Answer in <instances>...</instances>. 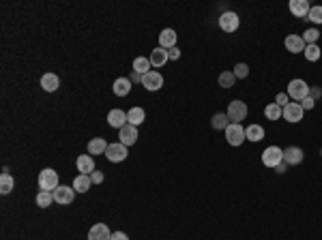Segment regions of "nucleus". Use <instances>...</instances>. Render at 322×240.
Listing matches in <instances>:
<instances>
[{
	"label": "nucleus",
	"mask_w": 322,
	"mask_h": 240,
	"mask_svg": "<svg viewBox=\"0 0 322 240\" xmlns=\"http://www.w3.org/2000/svg\"><path fill=\"white\" fill-rule=\"evenodd\" d=\"M286 170H288V163H283V161H281V163H279V165L275 167V172H277V174H283V172H286Z\"/></svg>",
	"instance_id": "obj_43"
},
{
	"label": "nucleus",
	"mask_w": 322,
	"mask_h": 240,
	"mask_svg": "<svg viewBox=\"0 0 322 240\" xmlns=\"http://www.w3.org/2000/svg\"><path fill=\"white\" fill-rule=\"evenodd\" d=\"M90 185H93V180H90V176H86V174H80V176H75V180H73L75 193H86L90 189Z\"/></svg>",
	"instance_id": "obj_26"
},
{
	"label": "nucleus",
	"mask_w": 322,
	"mask_h": 240,
	"mask_svg": "<svg viewBox=\"0 0 322 240\" xmlns=\"http://www.w3.org/2000/svg\"><path fill=\"white\" fill-rule=\"evenodd\" d=\"M309 96H312L314 101H318L322 96V88L320 86H309Z\"/></svg>",
	"instance_id": "obj_37"
},
{
	"label": "nucleus",
	"mask_w": 322,
	"mask_h": 240,
	"mask_svg": "<svg viewBox=\"0 0 322 240\" xmlns=\"http://www.w3.org/2000/svg\"><path fill=\"white\" fill-rule=\"evenodd\" d=\"M288 9H290V13H292L294 17H307L312 6H309L307 0H290Z\"/></svg>",
	"instance_id": "obj_16"
},
{
	"label": "nucleus",
	"mask_w": 322,
	"mask_h": 240,
	"mask_svg": "<svg viewBox=\"0 0 322 240\" xmlns=\"http://www.w3.org/2000/svg\"><path fill=\"white\" fill-rule=\"evenodd\" d=\"M39 189L41 191H50V193H54L58 187V174L54 170H50V167H45V170L39 172Z\"/></svg>",
	"instance_id": "obj_1"
},
{
	"label": "nucleus",
	"mask_w": 322,
	"mask_h": 240,
	"mask_svg": "<svg viewBox=\"0 0 322 240\" xmlns=\"http://www.w3.org/2000/svg\"><path fill=\"white\" fill-rule=\"evenodd\" d=\"M75 165H77V172L86 174V176H90V174L95 172V159L90 157V154H80L75 161Z\"/></svg>",
	"instance_id": "obj_17"
},
{
	"label": "nucleus",
	"mask_w": 322,
	"mask_h": 240,
	"mask_svg": "<svg viewBox=\"0 0 322 240\" xmlns=\"http://www.w3.org/2000/svg\"><path fill=\"white\" fill-rule=\"evenodd\" d=\"M163 64H167V49H163V48H155V49L151 51V67L159 69V67H163Z\"/></svg>",
	"instance_id": "obj_19"
},
{
	"label": "nucleus",
	"mask_w": 322,
	"mask_h": 240,
	"mask_svg": "<svg viewBox=\"0 0 322 240\" xmlns=\"http://www.w3.org/2000/svg\"><path fill=\"white\" fill-rule=\"evenodd\" d=\"M176 45V32H174L172 28H165V30H161L159 32V48H163V49H170Z\"/></svg>",
	"instance_id": "obj_18"
},
{
	"label": "nucleus",
	"mask_w": 322,
	"mask_h": 240,
	"mask_svg": "<svg viewBox=\"0 0 322 240\" xmlns=\"http://www.w3.org/2000/svg\"><path fill=\"white\" fill-rule=\"evenodd\" d=\"M107 125L109 127H114V129H120L129 125V120H127V112H122V109H112V112L107 114Z\"/></svg>",
	"instance_id": "obj_15"
},
{
	"label": "nucleus",
	"mask_w": 322,
	"mask_h": 240,
	"mask_svg": "<svg viewBox=\"0 0 322 240\" xmlns=\"http://www.w3.org/2000/svg\"><path fill=\"white\" fill-rule=\"evenodd\" d=\"M232 73H234L236 80H245V77L249 75V67L245 62H236V67H234V71H232Z\"/></svg>",
	"instance_id": "obj_34"
},
{
	"label": "nucleus",
	"mask_w": 322,
	"mask_h": 240,
	"mask_svg": "<svg viewBox=\"0 0 322 240\" xmlns=\"http://www.w3.org/2000/svg\"><path fill=\"white\" fill-rule=\"evenodd\" d=\"M142 86L151 93H157V90L163 86V75L159 71H148L146 75H142Z\"/></svg>",
	"instance_id": "obj_7"
},
{
	"label": "nucleus",
	"mask_w": 322,
	"mask_h": 240,
	"mask_svg": "<svg viewBox=\"0 0 322 240\" xmlns=\"http://www.w3.org/2000/svg\"><path fill=\"white\" fill-rule=\"evenodd\" d=\"M228 118H230V122H234V125H241V120H245L247 118V105H245L243 101H238V99H234L232 103H228Z\"/></svg>",
	"instance_id": "obj_4"
},
{
	"label": "nucleus",
	"mask_w": 322,
	"mask_h": 240,
	"mask_svg": "<svg viewBox=\"0 0 322 240\" xmlns=\"http://www.w3.org/2000/svg\"><path fill=\"white\" fill-rule=\"evenodd\" d=\"M107 150V142L103 138H93L88 142V154L90 157H95V154H106Z\"/></svg>",
	"instance_id": "obj_21"
},
{
	"label": "nucleus",
	"mask_w": 322,
	"mask_h": 240,
	"mask_svg": "<svg viewBox=\"0 0 322 240\" xmlns=\"http://www.w3.org/2000/svg\"><path fill=\"white\" fill-rule=\"evenodd\" d=\"M109 238H112V232H109L106 223H95L88 230V240H109Z\"/></svg>",
	"instance_id": "obj_14"
},
{
	"label": "nucleus",
	"mask_w": 322,
	"mask_h": 240,
	"mask_svg": "<svg viewBox=\"0 0 322 240\" xmlns=\"http://www.w3.org/2000/svg\"><path fill=\"white\" fill-rule=\"evenodd\" d=\"M283 161V150L279 146H268V148H264V152H262V163L268 167V170H275L277 165H279Z\"/></svg>",
	"instance_id": "obj_3"
},
{
	"label": "nucleus",
	"mask_w": 322,
	"mask_h": 240,
	"mask_svg": "<svg viewBox=\"0 0 322 240\" xmlns=\"http://www.w3.org/2000/svg\"><path fill=\"white\" fill-rule=\"evenodd\" d=\"M283 114V107H279L277 103H268L267 107H264V116H267L268 120H279Z\"/></svg>",
	"instance_id": "obj_30"
},
{
	"label": "nucleus",
	"mask_w": 322,
	"mask_h": 240,
	"mask_svg": "<svg viewBox=\"0 0 322 240\" xmlns=\"http://www.w3.org/2000/svg\"><path fill=\"white\" fill-rule=\"evenodd\" d=\"M303 114H305V109L301 107V103H288L286 107H283V114L281 118H286L288 122H301L303 120Z\"/></svg>",
	"instance_id": "obj_10"
},
{
	"label": "nucleus",
	"mask_w": 322,
	"mask_h": 240,
	"mask_svg": "<svg viewBox=\"0 0 322 240\" xmlns=\"http://www.w3.org/2000/svg\"><path fill=\"white\" fill-rule=\"evenodd\" d=\"M217 84L221 88H232L236 84V77H234V73H232V71H223V73H219Z\"/></svg>",
	"instance_id": "obj_29"
},
{
	"label": "nucleus",
	"mask_w": 322,
	"mask_h": 240,
	"mask_svg": "<svg viewBox=\"0 0 322 240\" xmlns=\"http://www.w3.org/2000/svg\"><path fill=\"white\" fill-rule=\"evenodd\" d=\"M127 120H129V125L138 127V125H142V122L146 120V112L142 107H131L127 112Z\"/></svg>",
	"instance_id": "obj_24"
},
{
	"label": "nucleus",
	"mask_w": 322,
	"mask_h": 240,
	"mask_svg": "<svg viewBox=\"0 0 322 240\" xmlns=\"http://www.w3.org/2000/svg\"><path fill=\"white\" fill-rule=\"evenodd\" d=\"M228 125H230L228 114H213V118H211V127L213 129H217V131H225Z\"/></svg>",
	"instance_id": "obj_28"
},
{
	"label": "nucleus",
	"mask_w": 322,
	"mask_h": 240,
	"mask_svg": "<svg viewBox=\"0 0 322 240\" xmlns=\"http://www.w3.org/2000/svg\"><path fill=\"white\" fill-rule=\"evenodd\" d=\"M35 202H37L39 208H48V206H52V202H54V193H50V191H39Z\"/></svg>",
	"instance_id": "obj_31"
},
{
	"label": "nucleus",
	"mask_w": 322,
	"mask_h": 240,
	"mask_svg": "<svg viewBox=\"0 0 322 240\" xmlns=\"http://www.w3.org/2000/svg\"><path fill=\"white\" fill-rule=\"evenodd\" d=\"M314 105H316V101L312 99V96H307L305 101H301V107L303 109H314Z\"/></svg>",
	"instance_id": "obj_40"
},
{
	"label": "nucleus",
	"mask_w": 322,
	"mask_h": 240,
	"mask_svg": "<svg viewBox=\"0 0 322 240\" xmlns=\"http://www.w3.org/2000/svg\"><path fill=\"white\" fill-rule=\"evenodd\" d=\"M288 96L292 101H305L309 96V86L305 80H292L288 84Z\"/></svg>",
	"instance_id": "obj_2"
},
{
	"label": "nucleus",
	"mask_w": 322,
	"mask_h": 240,
	"mask_svg": "<svg viewBox=\"0 0 322 240\" xmlns=\"http://www.w3.org/2000/svg\"><path fill=\"white\" fill-rule=\"evenodd\" d=\"M288 101H290V96H288V93H277V96H275V103L279 107H286L288 105Z\"/></svg>",
	"instance_id": "obj_36"
},
{
	"label": "nucleus",
	"mask_w": 322,
	"mask_h": 240,
	"mask_svg": "<svg viewBox=\"0 0 322 240\" xmlns=\"http://www.w3.org/2000/svg\"><path fill=\"white\" fill-rule=\"evenodd\" d=\"M303 54H305V58H307L309 62H318L320 56H322V49L318 48V43H316V45H307Z\"/></svg>",
	"instance_id": "obj_32"
},
{
	"label": "nucleus",
	"mask_w": 322,
	"mask_h": 240,
	"mask_svg": "<svg viewBox=\"0 0 322 240\" xmlns=\"http://www.w3.org/2000/svg\"><path fill=\"white\" fill-rule=\"evenodd\" d=\"M90 180H93V185H101L103 183V172L99 170V172H93V174H90Z\"/></svg>",
	"instance_id": "obj_39"
},
{
	"label": "nucleus",
	"mask_w": 322,
	"mask_h": 240,
	"mask_svg": "<svg viewBox=\"0 0 322 240\" xmlns=\"http://www.w3.org/2000/svg\"><path fill=\"white\" fill-rule=\"evenodd\" d=\"M133 71H135V73H140V75H146L148 71H151V58L138 56L133 60Z\"/></svg>",
	"instance_id": "obj_27"
},
{
	"label": "nucleus",
	"mask_w": 322,
	"mask_h": 240,
	"mask_svg": "<svg viewBox=\"0 0 322 240\" xmlns=\"http://www.w3.org/2000/svg\"><path fill=\"white\" fill-rule=\"evenodd\" d=\"M73 197H75V189H73V187L60 185V187H58V189L54 191V202L60 204V206L71 204V202H73Z\"/></svg>",
	"instance_id": "obj_11"
},
{
	"label": "nucleus",
	"mask_w": 322,
	"mask_h": 240,
	"mask_svg": "<svg viewBox=\"0 0 322 240\" xmlns=\"http://www.w3.org/2000/svg\"><path fill=\"white\" fill-rule=\"evenodd\" d=\"M129 80H131V84H142V75L135 73V71L131 69V77H129Z\"/></svg>",
	"instance_id": "obj_42"
},
{
	"label": "nucleus",
	"mask_w": 322,
	"mask_h": 240,
	"mask_svg": "<svg viewBox=\"0 0 322 240\" xmlns=\"http://www.w3.org/2000/svg\"><path fill=\"white\" fill-rule=\"evenodd\" d=\"M127 146L125 144H107V150H106V157L107 161H112V163H120V161L127 159Z\"/></svg>",
	"instance_id": "obj_8"
},
{
	"label": "nucleus",
	"mask_w": 322,
	"mask_h": 240,
	"mask_svg": "<svg viewBox=\"0 0 322 240\" xmlns=\"http://www.w3.org/2000/svg\"><path fill=\"white\" fill-rule=\"evenodd\" d=\"M109 240H129V236L125 234V232H112V238Z\"/></svg>",
	"instance_id": "obj_41"
},
{
	"label": "nucleus",
	"mask_w": 322,
	"mask_h": 240,
	"mask_svg": "<svg viewBox=\"0 0 322 240\" xmlns=\"http://www.w3.org/2000/svg\"><path fill=\"white\" fill-rule=\"evenodd\" d=\"M178 58H180V49L176 48V45L167 49V60H178Z\"/></svg>",
	"instance_id": "obj_38"
},
{
	"label": "nucleus",
	"mask_w": 322,
	"mask_h": 240,
	"mask_svg": "<svg viewBox=\"0 0 322 240\" xmlns=\"http://www.w3.org/2000/svg\"><path fill=\"white\" fill-rule=\"evenodd\" d=\"M301 37H303V41H305V45H316L318 43V39H320V32L316 28H309V30L303 32Z\"/></svg>",
	"instance_id": "obj_33"
},
{
	"label": "nucleus",
	"mask_w": 322,
	"mask_h": 240,
	"mask_svg": "<svg viewBox=\"0 0 322 240\" xmlns=\"http://www.w3.org/2000/svg\"><path fill=\"white\" fill-rule=\"evenodd\" d=\"M58 86H60V80L56 73H45L41 77V88L45 93H54V90H58Z\"/></svg>",
	"instance_id": "obj_22"
},
{
	"label": "nucleus",
	"mask_w": 322,
	"mask_h": 240,
	"mask_svg": "<svg viewBox=\"0 0 322 240\" xmlns=\"http://www.w3.org/2000/svg\"><path fill=\"white\" fill-rule=\"evenodd\" d=\"M225 140H228V144L230 146H241L243 142H245V127L243 125H234V122H230L228 129H225Z\"/></svg>",
	"instance_id": "obj_5"
},
{
	"label": "nucleus",
	"mask_w": 322,
	"mask_h": 240,
	"mask_svg": "<svg viewBox=\"0 0 322 240\" xmlns=\"http://www.w3.org/2000/svg\"><path fill=\"white\" fill-rule=\"evenodd\" d=\"M307 19H312L314 24H322V6H320V4L312 6V9H309V15H307Z\"/></svg>",
	"instance_id": "obj_35"
},
{
	"label": "nucleus",
	"mask_w": 322,
	"mask_h": 240,
	"mask_svg": "<svg viewBox=\"0 0 322 240\" xmlns=\"http://www.w3.org/2000/svg\"><path fill=\"white\" fill-rule=\"evenodd\" d=\"M112 90H114L116 96H127L131 93V80H129V77H118V80L114 82Z\"/></svg>",
	"instance_id": "obj_20"
},
{
	"label": "nucleus",
	"mask_w": 322,
	"mask_h": 240,
	"mask_svg": "<svg viewBox=\"0 0 322 240\" xmlns=\"http://www.w3.org/2000/svg\"><path fill=\"white\" fill-rule=\"evenodd\" d=\"M13 187H15V180H13L9 170L4 167V172L0 174V193H2V195H6V193L13 191Z\"/></svg>",
	"instance_id": "obj_25"
},
{
	"label": "nucleus",
	"mask_w": 322,
	"mask_h": 240,
	"mask_svg": "<svg viewBox=\"0 0 322 240\" xmlns=\"http://www.w3.org/2000/svg\"><path fill=\"white\" fill-rule=\"evenodd\" d=\"M118 138H120V144H125V146H133L135 142H138V127H133V125H125L118 131Z\"/></svg>",
	"instance_id": "obj_13"
},
{
	"label": "nucleus",
	"mask_w": 322,
	"mask_h": 240,
	"mask_svg": "<svg viewBox=\"0 0 322 240\" xmlns=\"http://www.w3.org/2000/svg\"><path fill=\"white\" fill-rule=\"evenodd\" d=\"M283 45H286V49L290 51V54H301V51H305V48H307L301 35H288Z\"/></svg>",
	"instance_id": "obj_12"
},
{
	"label": "nucleus",
	"mask_w": 322,
	"mask_h": 240,
	"mask_svg": "<svg viewBox=\"0 0 322 240\" xmlns=\"http://www.w3.org/2000/svg\"><path fill=\"white\" fill-rule=\"evenodd\" d=\"M320 157H322V148H320Z\"/></svg>",
	"instance_id": "obj_44"
},
{
	"label": "nucleus",
	"mask_w": 322,
	"mask_h": 240,
	"mask_svg": "<svg viewBox=\"0 0 322 240\" xmlns=\"http://www.w3.org/2000/svg\"><path fill=\"white\" fill-rule=\"evenodd\" d=\"M245 140L254 142V144L262 142L264 140V127H260V125H249L247 129H245Z\"/></svg>",
	"instance_id": "obj_23"
},
{
	"label": "nucleus",
	"mask_w": 322,
	"mask_h": 240,
	"mask_svg": "<svg viewBox=\"0 0 322 240\" xmlns=\"http://www.w3.org/2000/svg\"><path fill=\"white\" fill-rule=\"evenodd\" d=\"M303 159H305V152H303L301 146H288L283 150V163L288 165H301Z\"/></svg>",
	"instance_id": "obj_9"
},
{
	"label": "nucleus",
	"mask_w": 322,
	"mask_h": 240,
	"mask_svg": "<svg viewBox=\"0 0 322 240\" xmlns=\"http://www.w3.org/2000/svg\"><path fill=\"white\" fill-rule=\"evenodd\" d=\"M238 26H241V17L234 11H225L219 15V28L223 32H236Z\"/></svg>",
	"instance_id": "obj_6"
}]
</instances>
